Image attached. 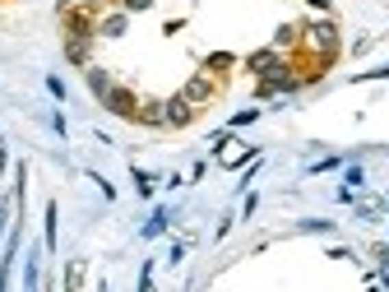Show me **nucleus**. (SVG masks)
<instances>
[{"label": "nucleus", "instance_id": "nucleus-3", "mask_svg": "<svg viewBox=\"0 0 389 292\" xmlns=\"http://www.w3.org/2000/svg\"><path fill=\"white\" fill-rule=\"evenodd\" d=\"M214 93V84H209V79L199 75V79H190V84H186V102H204V97Z\"/></svg>", "mask_w": 389, "mask_h": 292}, {"label": "nucleus", "instance_id": "nucleus-7", "mask_svg": "<svg viewBox=\"0 0 389 292\" xmlns=\"http://www.w3.org/2000/svg\"><path fill=\"white\" fill-rule=\"evenodd\" d=\"M125 5H130V10H144V5H149V0H125Z\"/></svg>", "mask_w": 389, "mask_h": 292}, {"label": "nucleus", "instance_id": "nucleus-1", "mask_svg": "<svg viewBox=\"0 0 389 292\" xmlns=\"http://www.w3.org/2000/svg\"><path fill=\"white\" fill-rule=\"evenodd\" d=\"M102 102H107V112H116V117H139V112H135V97L125 93V88H112Z\"/></svg>", "mask_w": 389, "mask_h": 292}, {"label": "nucleus", "instance_id": "nucleus-5", "mask_svg": "<svg viewBox=\"0 0 389 292\" xmlns=\"http://www.w3.org/2000/svg\"><path fill=\"white\" fill-rule=\"evenodd\" d=\"M88 84H93V93H97V97H107L112 88H116V84H112V79L102 75V70H88Z\"/></svg>", "mask_w": 389, "mask_h": 292}, {"label": "nucleus", "instance_id": "nucleus-2", "mask_svg": "<svg viewBox=\"0 0 389 292\" xmlns=\"http://www.w3.org/2000/svg\"><path fill=\"white\" fill-rule=\"evenodd\" d=\"M190 117H194V112H190V102H186V97H172V102H167V121H172V125H186Z\"/></svg>", "mask_w": 389, "mask_h": 292}, {"label": "nucleus", "instance_id": "nucleus-4", "mask_svg": "<svg viewBox=\"0 0 389 292\" xmlns=\"http://www.w3.org/2000/svg\"><path fill=\"white\" fill-rule=\"evenodd\" d=\"M65 56H70V60H88V38H84V33L70 38V42H65Z\"/></svg>", "mask_w": 389, "mask_h": 292}, {"label": "nucleus", "instance_id": "nucleus-6", "mask_svg": "<svg viewBox=\"0 0 389 292\" xmlns=\"http://www.w3.org/2000/svg\"><path fill=\"white\" fill-rule=\"evenodd\" d=\"M278 65V51H255L251 56V70H273Z\"/></svg>", "mask_w": 389, "mask_h": 292}]
</instances>
